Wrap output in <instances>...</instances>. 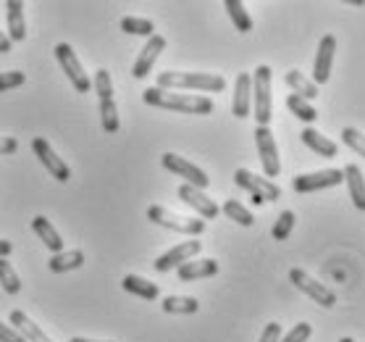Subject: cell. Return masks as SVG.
Here are the masks:
<instances>
[{"mask_svg": "<svg viewBox=\"0 0 365 342\" xmlns=\"http://www.w3.org/2000/svg\"><path fill=\"white\" fill-rule=\"evenodd\" d=\"M142 101L148 106H155V109H166V111H179V114H195V116H205V114H213V101L205 98V95H182V92H168L158 90V87H148L142 92Z\"/></svg>", "mask_w": 365, "mask_h": 342, "instance_id": "cell-1", "label": "cell"}, {"mask_svg": "<svg viewBox=\"0 0 365 342\" xmlns=\"http://www.w3.org/2000/svg\"><path fill=\"white\" fill-rule=\"evenodd\" d=\"M155 87L168 92H182V90L224 92L226 79L221 74H200V71H163V74H158Z\"/></svg>", "mask_w": 365, "mask_h": 342, "instance_id": "cell-2", "label": "cell"}, {"mask_svg": "<svg viewBox=\"0 0 365 342\" xmlns=\"http://www.w3.org/2000/svg\"><path fill=\"white\" fill-rule=\"evenodd\" d=\"M252 116L257 126H268L274 119V101H271V66H257L252 71Z\"/></svg>", "mask_w": 365, "mask_h": 342, "instance_id": "cell-3", "label": "cell"}, {"mask_svg": "<svg viewBox=\"0 0 365 342\" xmlns=\"http://www.w3.org/2000/svg\"><path fill=\"white\" fill-rule=\"evenodd\" d=\"M148 218L153 224L163 226V229H174V232H179V234H190V237H200V234L205 232V221H202V218L179 216V213L163 208V206H150Z\"/></svg>", "mask_w": 365, "mask_h": 342, "instance_id": "cell-4", "label": "cell"}, {"mask_svg": "<svg viewBox=\"0 0 365 342\" xmlns=\"http://www.w3.org/2000/svg\"><path fill=\"white\" fill-rule=\"evenodd\" d=\"M53 53H56V59H58L61 69H63V74L68 76V82L74 84V90L76 92H90L92 90V79L87 74H84L82 61L76 59L74 48H71L68 42H58Z\"/></svg>", "mask_w": 365, "mask_h": 342, "instance_id": "cell-5", "label": "cell"}, {"mask_svg": "<svg viewBox=\"0 0 365 342\" xmlns=\"http://www.w3.org/2000/svg\"><path fill=\"white\" fill-rule=\"evenodd\" d=\"M289 282L294 284L299 292H305L310 301H316L318 306H324V308H334V306H336V292H334L331 287L321 284L318 279H313V276L307 274V271H302V268H292Z\"/></svg>", "mask_w": 365, "mask_h": 342, "instance_id": "cell-6", "label": "cell"}, {"mask_svg": "<svg viewBox=\"0 0 365 342\" xmlns=\"http://www.w3.org/2000/svg\"><path fill=\"white\" fill-rule=\"evenodd\" d=\"M234 182L240 184L242 190H247L252 198H260L263 203H271L282 198V187H279V184H274L271 179H266V176L252 174L247 169H237V171H234Z\"/></svg>", "mask_w": 365, "mask_h": 342, "instance_id": "cell-7", "label": "cell"}, {"mask_svg": "<svg viewBox=\"0 0 365 342\" xmlns=\"http://www.w3.org/2000/svg\"><path fill=\"white\" fill-rule=\"evenodd\" d=\"M255 145H257L260 164H263V171H266V179H276V176L282 174V159H279V148H276L274 132H271L268 126H257Z\"/></svg>", "mask_w": 365, "mask_h": 342, "instance_id": "cell-8", "label": "cell"}, {"mask_svg": "<svg viewBox=\"0 0 365 342\" xmlns=\"http://www.w3.org/2000/svg\"><path fill=\"white\" fill-rule=\"evenodd\" d=\"M160 164H163V169H166V171H171V174L187 179V184L197 187V190H205L207 184H210V176H207L202 169L195 166V164H190V161L182 159V156H176V153H163Z\"/></svg>", "mask_w": 365, "mask_h": 342, "instance_id": "cell-9", "label": "cell"}, {"mask_svg": "<svg viewBox=\"0 0 365 342\" xmlns=\"http://www.w3.org/2000/svg\"><path fill=\"white\" fill-rule=\"evenodd\" d=\"M344 182V174H341V169H324V171H313V174H299L294 176V192H318V190H326V187H336V184Z\"/></svg>", "mask_w": 365, "mask_h": 342, "instance_id": "cell-10", "label": "cell"}, {"mask_svg": "<svg viewBox=\"0 0 365 342\" xmlns=\"http://www.w3.org/2000/svg\"><path fill=\"white\" fill-rule=\"evenodd\" d=\"M32 151H34V156L40 159L42 166L50 171V176H53V179H58V182H63V184L71 179V169L63 164V159H58V153L50 148L48 140H42V137H34V140H32Z\"/></svg>", "mask_w": 365, "mask_h": 342, "instance_id": "cell-11", "label": "cell"}, {"mask_svg": "<svg viewBox=\"0 0 365 342\" xmlns=\"http://www.w3.org/2000/svg\"><path fill=\"white\" fill-rule=\"evenodd\" d=\"M200 251H202V242H200V240L179 242V245H174L171 251L163 253V256H160V258L155 261L153 266H155V271H160V274H166V271H171V268H179L182 263L192 261Z\"/></svg>", "mask_w": 365, "mask_h": 342, "instance_id": "cell-12", "label": "cell"}, {"mask_svg": "<svg viewBox=\"0 0 365 342\" xmlns=\"http://www.w3.org/2000/svg\"><path fill=\"white\" fill-rule=\"evenodd\" d=\"M163 51H166V37H163V34H153V37H148V45L140 51V56H137V61H134V66H132L134 79H145V76L153 71L155 61L160 59V53Z\"/></svg>", "mask_w": 365, "mask_h": 342, "instance_id": "cell-13", "label": "cell"}, {"mask_svg": "<svg viewBox=\"0 0 365 342\" xmlns=\"http://www.w3.org/2000/svg\"><path fill=\"white\" fill-rule=\"evenodd\" d=\"M176 195H179V201L184 203V206H190L192 211H197V216L205 221V218H216L218 216V206L216 201H210L205 192L197 190V187H192V184H182L179 190H176Z\"/></svg>", "mask_w": 365, "mask_h": 342, "instance_id": "cell-14", "label": "cell"}, {"mask_svg": "<svg viewBox=\"0 0 365 342\" xmlns=\"http://www.w3.org/2000/svg\"><path fill=\"white\" fill-rule=\"evenodd\" d=\"M334 53H336V37L334 34H324L321 42H318V53H316V64H313V84H326L329 76H331V64H334Z\"/></svg>", "mask_w": 365, "mask_h": 342, "instance_id": "cell-15", "label": "cell"}, {"mask_svg": "<svg viewBox=\"0 0 365 342\" xmlns=\"http://www.w3.org/2000/svg\"><path fill=\"white\" fill-rule=\"evenodd\" d=\"M252 111V74H237L234 82V101H232V114L237 119H247Z\"/></svg>", "mask_w": 365, "mask_h": 342, "instance_id": "cell-16", "label": "cell"}, {"mask_svg": "<svg viewBox=\"0 0 365 342\" xmlns=\"http://www.w3.org/2000/svg\"><path fill=\"white\" fill-rule=\"evenodd\" d=\"M176 274L182 282H195V279H207V276H216L218 274V261L213 258H192L187 263L176 268Z\"/></svg>", "mask_w": 365, "mask_h": 342, "instance_id": "cell-17", "label": "cell"}, {"mask_svg": "<svg viewBox=\"0 0 365 342\" xmlns=\"http://www.w3.org/2000/svg\"><path fill=\"white\" fill-rule=\"evenodd\" d=\"M344 184H347V192H349V201L355 203L357 211H365V176L360 171L357 164H349L344 166Z\"/></svg>", "mask_w": 365, "mask_h": 342, "instance_id": "cell-18", "label": "cell"}, {"mask_svg": "<svg viewBox=\"0 0 365 342\" xmlns=\"http://www.w3.org/2000/svg\"><path fill=\"white\" fill-rule=\"evenodd\" d=\"M32 229H34V234L42 240V245H45L53 256H56V253H63V237L58 234V229H56V226L50 224V218L34 216L32 218Z\"/></svg>", "mask_w": 365, "mask_h": 342, "instance_id": "cell-19", "label": "cell"}, {"mask_svg": "<svg viewBox=\"0 0 365 342\" xmlns=\"http://www.w3.org/2000/svg\"><path fill=\"white\" fill-rule=\"evenodd\" d=\"M299 137H302V142H305L310 151L318 153V156H324V159H336V153H339V145L334 140H329V137H324V134L318 132V129H313V126H305Z\"/></svg>", "mask_w": 365, "mask_h": 342, "instance_id": "cell-20", "label": "cell"}, {"mask_svg": "<svg viewBox=\"0 0 365 342\" xmlns=\"http://www.w3.org/2000/svg\"><path fill=\"white\" fill-rule=\"evenodd\" d=\"M6 21H9V40L21 42L26 37V21H24V3L21 0H9L6 3Z\"/></svg>", "mask_w": 365, "mask_h": 342, "instance_id": "cell-21", "label": "cell"}, {"mask_svg": "<svg viewBox=\"0 0 365 342\" xmlns=\"http://www.w3.org/2000/svg\"><path fill=\"white\" fill-rule=\"evenodd\" d=\"M9 318H11V326H14V329H16V332L21 334L26 342H53L48 334L42 332L40 326L34 324L32 318L26 316L24 311H11Z\"/></svg>", "mask_w": 365, "mask_h": 342, "instance_id": "cell-22", "label": "cell"}, {"mask_svg": "<svg viewBox=\"0 0 365 342\" xmlns=\"http://www.w3.org/2000/svg\"><path fill=\"white\" fill-rule=\"evenodd\" d=\"M121 287H124L129 295L142 298V301H158L160 298L158 284L150 282V279H142V276H137V274H126L124 279H121Z\"/></svg>", "mask_w": 365, "mask_h": 342, "instance_id": "cell-23", "label": "cell"}, {"mask_svg": "<svg viewBox=\"0 0 365 342\" xmlns=\"http://www.w3.org/2000/svg\"><path fill=\"white\" fill-rule=\"evenodd\" d=\"M84 263V253L79 248L74 251H63V253H56V256H50L48 266L53 274H63V271H74Z\"/></svg>", "mask_w": 365, "mask_h": 342, "instance_id": "cell-24", "label": "cell"}, {"mask_svg": "<svg viewBox=\"0 0 365 342\" xmlns=\"http://www.w3.org/2000/svg\"><path fill=\"white\" fill-rule=\"evenodd\" d=\"M284 82H287L292 87V90H294V95L305 98L307 103H310L318 95V87L313 84V79H307V76L302 74V71H297V69L287 71V74H284Z\"/></svg>", "mask_w": 365, "mask_h": 342, "instance_id": "cell-25", "label": "cell"}, {"mask_svg": "<svg viewBox=\"0 0 365 342\" xmlns=\"http://www.w3.org/2000/svg\"><path fill=\"white\" fill-rule=\"evenodd\" d=\"M163 311L166 313H184V316H190V313H197L200 311V303L197 298H190V295H168V298H163Z\"/></svg>", "mask_w": 365, "mask_h": 342, "instance_id": "cell-26", "label": "cell"}, {"mask_svg": "<svg viewBox=\"0 0 365 342\" xmlns=\"http://www.w3.org/2000/svg\"><path fill=\"white\" fill-rule=\"evenodd\" d=\"M224 9H226V14H229V19H232V24L237 26V32H250V29H252V19H250V14L245 11V3H242V0H226Z\"/></svg>", "mask_w": 365, "mask_h": 342, "instance_id": "cell-27", "label": "cell"}, {"mask_svg": "<svg viewBox=\"0 0 365 342\" xmlns=\"http://www.w3.org/2000/svg\"><path fill=\"white\" fill-rule=\"evenodd\" d=\"M118 26H121V32L137 34V37H153L155 34V24L150 19H140V16H124Z\"/></svg>", "mask_w": 365, "mask_h": 342, "instance_id": "cell-28", "label": "cell"}, {"mask_svg": "<svg viewBox=\"0 0 365 342\" xmlns=\"http://www.w3.org/2000/svg\"><path fill=\"white\" fill-rule=\"evenodd\" d=\"M287 109L299 119V121H305V124H313L318 119V111L305 101V98H299V95H289L287 98Z\"/></svg>", "mask_w": 365, "mask_h": 342, "instance_id": "cell-29", "label": "cell"}, {"mask_svg": "<svg viewBox=\"0 0 365 342\" xmlns=\"http://www.w3.org/2000/svg\"><path fill=\"white\" fill-rule=\"evenodd\" d=\"M0 287L9 292V295H19L21 292V276L9 263V258H0Z\"/></svg>", "mask_w": 365, "mask_h": 342, "instance_id": "cell-30", "label": "cell"}, {"mask_svg": "<svg viewBox=\"0 0 365 342\" xmlns=\"http://www.w3.org/2000/svg\"><path fill=\"white\" fill-rule=\"evenodd\" d=\"M100 121H103V129L108 134L118 132V109H116V101H100Z\"/></svg>", "mask_w": 365, "mask_h": 342, "instance_id": "cell-31", "label": "cell"}, {"mask_svg": "<svg viewBox=\"0 0 365 342\" xmlns=\"http://www.w3.org/2000/svg\"><path fill=\"white\" fill-rule=\"evenodd\" d=\"M221 211H224L232 221H237L240 226H252V224H255V216H252V213H250V211L245 208L240 201H226Z\"/></svg>", "mask_w": 365, "mask_h": 342, "instance_id": "cell-32", "label": "cell"}, {"mask_svg": "<svg viewBox=\"0 0 365 342\" xmlns=\"http://www.w3.org/2000/svg\"><path fill=\"white\" fill-rule=\"evenodd\" d=\"M92 87H95L100 101H113V79H110L108 69H98V71H95Z\"/></svg>", "mask_w": 365, "mask_h": 342, "instance_id": "cell-33", "label": "cell"}, {"mask_svg": "<svg viewBox=\"0 0 365 342\" xmlns=\"http://www.w3.org/2000/svg\"><path fill=\"white\" fill-rule=\"evenodd\" d=\"M294 221H297V216H294V211H284L282 216L276 218L274 229H271V234H274L276 242H284L287 237L292 234V229H294Z\"/></svg>", "mask_w": 365, "mask_h": 342, "instance_id": "cell-34", "label": "cell"}, {"mask_svg": "<svg viewBox=\"0 0 365 342\" xmlns=\"http://www.w3.org/2000/svg\"><path fill=\"white\" fill-rule=\"evenodd\" d=\"M341 140H344L347 148H352L357 156H363L365 159V134L360 132V129H355V126H344V129H341Z\"/></svg>", "mask_w": 365, "mask_h": 342, "instance_id": "cell-35", "label": "cell"}, {"mask_svg": "<svg viewBox=\"0 0 365 342\" xmlns=\"http://www.w3.org/2000/svg\"><path fill=\"white\" fill-rule=\"evenodd\" d=\"M24 82H26L24 71H3V74H0V92L16 90V87H21Z\"/></svg>", "mask_w": 365, "mask_h": 342, "instance_id": "cell-36", "label": "cell"}, {"mask_svg": "<svg viewBox=\"0 0 365 342\" xmlns=\"http://www.w3.org/2000/svg\"><path fill=\"white\" fill-rule=\"evenodd\" d=\"M310 334H313V326L307 324V321H299L289 334H284L282 342H307L310 340Z\"/></svg>", "mask_w": 365, "mask_h": 342, "instance_id": "cell-37", "label": "cell"}, {"mask_svg": "<svg viewBox=\"0 0 365 342\" xmlns=\"http://www.w3.org/2000/svg\"><path fill=\"white\" fill-rule=\"evenodd\" d=\"M257 342H282V324H276V321L266 324V329H263Z\"/></svg>", "mask_w": 365, "mask_h": 342, "instance_id": "cell-38", "label": "cell"}, {"mask_svg": "<svg viewBox=\"0 0 365 342\" xmlns=\"http://www.w3.org/2000/svg\"><path fill=\"white\" fill-rule=\"evenodd\" d=\"M0 342H26V340L16 332V329H14V326L0 321Z\"/></svg>", "mask_w": 365, "mask_h": 342, "instance_id": "cell-39", "label": "cell"}, {"mask_svg": "<svg viewBox=\"0 0 365 342\" xmlns=\"http://www.w3.org/2000/svg\"><path fill=\"white\" fill-rule=\"evenodd\" d=\"M19 151V140L16 137H0V156H11V153Z\"/></svg>", "mask_w": 365, "mask_h": 342, "instance_id": "cell-40", "label": "cell"}, {"mask_svg": "<svg viewBox=\"0 0 365 342\" xmlns=\"http://www.w3.org/2000/svg\"><path fill=\"white\" fill-rule=\"evenodd\" d=\"M11 45H14V42L9 40V34L0 32V53H11Z\"/></svg>", "mask_w": 365, "mask_h": 342, "instance_id": "cell-41", "label": "cell"}, {"mask_svg": "<svg viewBox=\"0 0 365 342\" xmlns=\"http://www.w3.org/2000/svg\"><path fill=\"white\" fill-rule=\"evenodd\" d=\"M11 251H14V245L9 240H0V258H9Z\"/></svg>", "mask_w": 365, "mask_h": 342, "instance_id": "cell-42", "label": "cell"}, {"mask_svg": "<svg viewBox=\"0 0 365 342\" xmlns=\"http://www.w3.org/2000/svg\"><path fill=\"white\" fill-rule=\"evenodd\" d=\"M68 342H106V340H90V337H71Z\"/></svg>", "mask_w": 365, "mask_h": 342, "instance_id": "cell-43", "label": "cell"}, {"mask_svg": "<svg viewBox=\"0 0 365 342\" xmlns=\"http://www.w3.org/2000/svg\"><path fill=\"white\" fill-rule=\"evenodd\" d=\"M339 342H355V340H352V337H341Z\"/></svg>", "mask_w": 365, "mask_h": 342, "instance_id": "cell-44", "label": "cell"}]
</instances>
